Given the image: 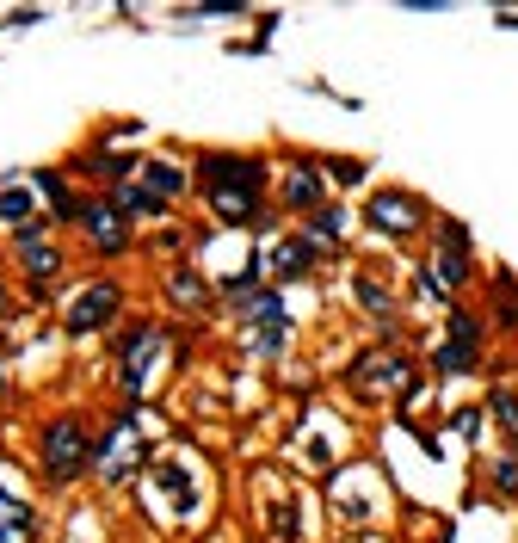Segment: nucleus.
I'll return each instance as SVG.
<instances>
[{"instance_id": "nucleus-1", "label": "nucleus", "mask_w": 518, "mask_h": 543, "mask_svg": "<svg viewBox=\"0 0 518 543\" xmlns=\"http://www.w3.org/2000/svg\"><path fill=\"white\" fill-rule=\"evenodd\" d=\"M87 469V420L81 414H56L44 420V476L50 482H68Z\"/></svg>"}, {"instance_id": "nucleus-2", "label": "nucleus", "mask_w": 518, "mask_h": 543, "mask_svg": "<svg viewBox=\"0 0 518 543\" xmlns=\"http://www.w3.org/2000/svg\"><path fill=\"white\" fill-rule=\"evenodd\" d=\"M118 303H124V291H118V284H111V278L87 284V291L68 303V334H93V328H105V321L118 315Z\"/></svg>"}, {"instance_id": "nucleus-3", "label": "nucleus", "mask_w": 518, "mask_h": 543, "mask_svg": "<svg viewBox=\"0 0 518 543\" xmlns=\"http://www.w3.org/2000/svg\"><path fill=\"white\" fill-rule=\"evenodd\" d=\"M370 223H377L383 235H414L420 229V216H426V204L414 198V192H370Z\"/></svg>"}, {"instance_id": "nucleus-4", "label": "nucleus", "mask_w": 518, "mask_h": 543, "mask_svg": "<svg viewBox=\"0 0 518 543\" xmlns=\"http://www.w3.org/2000/svg\"><path fill=\"white\" fill-rule=\"evenodd\" d=\"M81 229L99 253H124L130 247V223H124V210L118 204H81Z\"/></svg>"}, {"instance_id": "nucleus-5", "label": "nucleus", "mask_w": 518, "mask_h": 543, "mask_svg": "<svg viewBox=\"0 0 518 543\" xmlns=\"http://www.w3.org/2000/svg\"><path fill=\"white\" fill-rule=\"evenodd\" d=\"M284 204H290V210H321V173H315V167H290Z\"/></svg>"}, {"instance_id": "nucleus-6", "label": "nucleus", "mask_w": 518, "mask_h": 543, "mask_svg": "<svg viewBox=\"0 0 518 543\" xmlns=\"http://www.w3.org/2000/svg\"><path fill=\"white\" fill-rule=\"evenodd\" d=\"M19 260H25V272L37 278V284H44V278H56L62 272V253L44 241V235H37V241H19Z\"/></svg>"}, {"instance_id": "nucleus-7", "label": "nucleus", "mask_w": 518, "mask_h": 543, "mask_svg": "<svg viewBox=\"0 0 518 543\" xmlns=\"http://www.w3.org/2000/svg\"><path fill=\"white\" fill-rule=\"evenodd\" d=\"M309 266H315V241H278L272 278H296V272H309Z\"/></svg>"}, {"instance_id": "nucleus-8", "label": "nucleus", "mask_w": 518, "mask_h": 543, "mask_svg": "<svg viewBox=\"0 0 518 543\" xmlns=\"http://www.w3.org/2000/svg\"><path fill=\"white\" fill-rule=\"evenodd\" d=\"M142 173H148V186H155V198H167V192L179 198V192H185V173H179L173 161H148Z\"/></svg>"}, {"instance_id": "nucleus-9", "label": "nucleus", "mask_w": 518, "mask_h": 543, "mask_svg": "<svg viewBox=\"0 0 518 543\" xmlns=\"http://www.w3.org/2000/svg\"><path fill=\"white\" fill-rule=\"evenodd\" d=\"M0 216H7L13 229H25L31 216H37V210H31V192H25V186H7V192H0Z\"/></svg>"}, {"instance_id": "nucleus-10", "label": "nucleus", "mask_w": 518, "mask_h": 543, "mask_svg": "<svg viewBox=\"0 0 518 543\" xmlns=\"http://www.w3.org/2000/svg\"><path fill=\"white\" fill-rule=\"evenodd\" d=\"M210 204H216V216H229V223H247L253 216V192H210Z\"/></svg>"}, {"instance_id": "nucleus-11", "label": "nucleus", "mask_w": 518, "mask_h": 543, "mask_svg": "<svg viewBox=\"0 0 518 543\" xmlns=\"http://www.w3.org/2000/svg\"><path fill=\"white\" fill-rule=\"evenodd\" d=\"M451 340L481 352V315H475V309H451Z\"/></svg>"}, {"instance_id": "nucleus-12", "label": "nucleus", "mask_w": 518, "mask_h": 543, "mask_svg": "<svg viewBox=\"0 0 518 543\" xmlns=\"http://www.w3.org/2000/svg\"><path fill=\"white\" fill-rule=\"evenodd\" d=\"M340 223H346L340 210H315V216H309V229H303V241H315V247H321V241L340 235Z\"/></svg>"}, {"instance_id": "nucleus-13", "label": "nucleus", "mask_w": 518, "mask_h": 543, "mask_svg": "<svg viewBox=\"0 0 518 543\" xmlns=\"http://www.w3.org/2000/svg\"><path fill=\"white\" fill-rule=\"evenodd\" d=\"M469 365H475V346L444 340V352H438V371H444V377H457V371H469Z\"/></svg>"}, {"instance_id": "nucleus-14", "label": "nucleus", "mask_w": 518, "mask_h": 543, "mask_svg": "<svg viewBox=\"0 0 518 543\" xmlns=\"http://www.w3.org/2000/svg\"><path fill=\"white\" fill-rule=\"evenodd\" d=\"M488 414H494V420H500V426L512 432V439H518V395H512V389H494V402H488Z\"/></svg>"}, {"instance_id": "nucleus-15", "label": "nucleus", "mask_w": 518, "mask_h": 543, "mask_svg": "<svg viewBox=\"0 0 518 543\" xmlns=\"http://www.w3.org/2000/svg\"><path fill=\"white\" fill-rule=\"evenodd\" d=\"M494 469H500V476H494V482H500V494H518V463L506 457V463H494Z\"/></svg>"}, {"instance_id": "nucleus-16", "label": "nucleus", "mask_w": 518, "mask_h": 543, "mask_svg": "<svg viewBox=\"0 0 518 543\" xmlns=\"http://www.w3.org/2000/svg\"><path fill=\"white\" fill-rule=\"evenodd\" d=\"M0 309H7V291H0Z\"/></svg>"}, {"instance_id": "nucleus-17", "label": "nucleus", "mask_w": 518, "mask_h": 543, "mask_svg": "<svg viewBox=\"0 0 518 543\" xmlns=\"http://www.w3.org/2000/svg\"><path fill=\"white\" fill-rule=\"evenodd\" d=\"M512 463H518V457H512Z\"/></svg>"}]
</instances>
